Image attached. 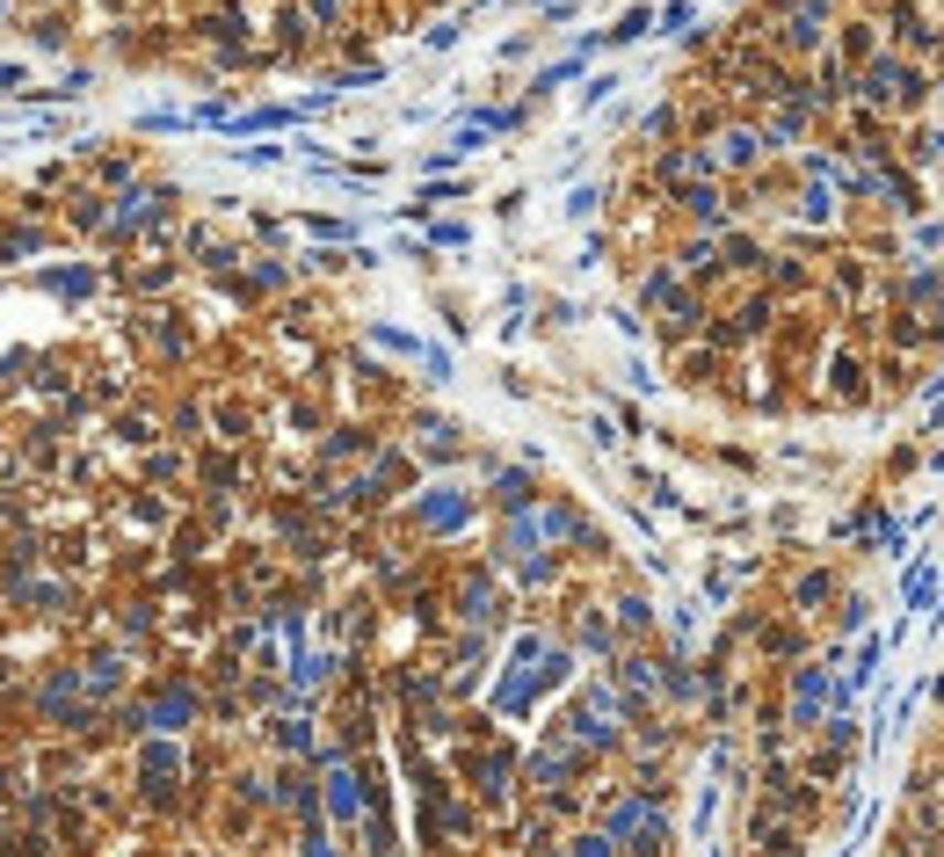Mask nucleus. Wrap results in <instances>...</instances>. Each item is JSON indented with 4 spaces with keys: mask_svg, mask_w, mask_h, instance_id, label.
<instances>
[{
    "mask_svg": "<svg viewBox=\"0 0 944 857\" xmlns=\"http://www.w3.org/2000/svg\"><path fill=\"white\" fill-rule=\"evenodd\" d=\"M305 8L320 15V30H334V22H342V0H305Z\"/></svg>",
    "mask_w": 944,
    "mask_h": 857,
    "instance_id": "obj_21",
    "label": "nucleus"
},
{
    "mask_svg": "<svg viewBox=\"0 0 944 857\" xmlns=\"http://www.w3.org/2000/svg\"><path fill=\"white\" fill-rule=\"evenodd\" d=\"M828 589H836V581H828V575H806L800 589H792V611H814V603H822Z\"/></svg>",
    "mask_w": 944,
    "mask_h": 857,
    "instance_id": "obj_17",
    "label": "nucleus"
},
{
    "mask_svg": "<svg viewBox=\"0 0 944 857\" xmlns=\"http://www.w3.org/2000/svg\"><path fill=\"white\" fill-rule=\"evenodd\" d=\"M822 698H828V668H800V690H792V719H800V727H814Z\"/></svg>",
    "mask_w": 944,
    "mask_h": 857,
    "instance_id": "obj_10",
    "label": "nucleus"
},
{
    "mask_svg": "<svg viewBox=\"0 0 944 857\" xmlns=\"http://www.w3.org/2000/svg\"><path fill=\"white\" fill-rule=\"evenodd\" d=\"M81 683H88V698H117V690H124V654L117 647H95L88 662H81Z\"/></svg>",
    "mask_w": 944,
    "mask_h": 857,
    "instance_id": "obj_4",
    "label": "nucleus"
},
{
    "mask_svg": "<svg viewBox=\"0 0 944 857\" xmlns=\"http://www.w3.org/2000/svg\"><path fill=\"white\" fill-rule=\"evenodd\" d=\"M8 676H15V662H8V654H0V683H8Z\"/></svg>",
    "mask_w": 944,
    "mask_h": 857,
    "instance_id": "obj_24",
    "label": "nucleus"
},
{
    "mask_svg": "<svg viewBox=\"0 0 944 857\" xmlns=\"http://www.w3.org/2000/svg\"><path fill=\"white\" fill-rule=\"evenodd\" d=\"M36 283H44V291H58V298H73V306H81V298H88V291H95V269H88V263H81V269H44V277H36Z\"/></svg>",
    "mask_w": 944,
    "mask_h": 857,
    "instance_id": "obj_12",
    "label": "nucleus"
},
{
    "mask_svg": "<svg viewBox=\"0 0 944 857\" xmlns=\"http://www.w3.org/2000/svg\"><path fill=\"white\" fill-rule=\"evenodd\" d=\"M283 283H291V269H283V263H255L247 291H283Z\"/></svg>",
    "mask_w": 944,
    "mask_h": 857,
    "instance_id": "obj_19",
    "label": "nucleus"
},
{
    "mask_svg": "<svg viewBox=\"0 0 944 857\" xmlns=\"http://www.w3.org/2000/svg\"><path fill=\"white\" fill-rule=\"evenodd\" d=\"M421 451H429V458H451V451H458L451 421H421Z\"/></svg>",
    "mask_w": 944,
    "mask_h": 857,
    "instance_id": "obj_15",
    "label": "nucleus"
},
{
    "mask_svg": "<svg viewBox=\"0 0 944 857\" xmlns=\"http://www.w3.org/2000/svg\"><path fill=\"white\" fill-rule=\"evenodd\" d=\"M196 429H204V407H196V400H182L175 415H168V437H182V443H190Z\"/></svg>",
    "mask_w": 944,
    "mask_h": 857,
    "instance_id": "obj_16",
    "label": "nucleus"
},
{
    "mask_svg": "<svg viewBox=\"0 0 944 857\" xmlns=\"http://www.w3.org/2000/svg\"><path fill=\"white\" fill-rule=\"evenodd\" d=\"M857 95H865V103H923V73L901 66V58H879V66L857 81Z\"/></svg>",
    "mask_w": 944,
    "mask_h": 857,
    "instance_id": "obj_2",
    "label": "nucleus"
},
{
    "mask_svg": "<svg viewBox=\"0 0 944 857\" xmlns=\"http://www.w3.org/2000/svg\"><path fill=\"white\" fill-rule=\"evenodd\" d=\"M356 778H364V770H350V763H342V756H334V763H328V806H334V814H342V822H350L356 806H364V792H356Z\"/></svg>",
    "mask_w": 944,
    "mask_h": 857,
    "instance_id": "obj_7",
    "label": "nucleus"
},
{
    "mask_svg": "<svg viewBox=\"0 0 944 857\" xmlns=\"http://www.w3.org/2000/svg\"><path fill=\"white\" fill-rule=\"evenodd\" d=\"M30 44H36V52H66V44H73L66 15H36V22H30Z\"/></svg>",
    "mask_w": 944,
    "mask_h": 857,
    "instance_id": "obj_14",
    "label": "nucleus"
},
{
    "mask_svg": "<svg viewBox=\"0 0 944 857\" xmlns=\"http://www.w3.org/2000/svg\"><path fill=\"white\" fill-rule=\"evenodd\" d=\"M763 153H770L763 131H749V124H727V131H719V146H712V168H755Z\"/></svg>",
    "mask_w": 944,
    "mask_h": 857,
    "instance_id": "obj_3",
    "label": "nucleus"
},
{
    "mask_svg": "<svg viewBox=\"0 0 944 857\" xmlns=\"http://www.w3.org/2000/svg\"><path fill=\"white\" fill-rule=\"evenodd\" d=\"M647 30H654V15H647V8H632V15L618 22V30L603 36V44H632V36H647Z\"/></svg>",
    "mask_w": 944,
    "mask_h": 857,
    "instance_id": "obj_18",
    "label": "nucleus"
},
{
    "mask_svg": "<svg viewBox=\"0 0 944 857\" xmlns=\"http://www.w3.org/2000/svg\"><path fill=\"white\" fill-rule=\"evenodd\" d=\"M196 719H204V690L196 683H168L146 698V735H190Z\"/></svg>",
    "mask_w": 944,
    "mask_h": 857,
    "instance_id": "obj_1",
    "label": "nucleus"
},
{
    "mask_svg": "<svg viewBox=\"0 0 944 857\" xmlns=\"http://www.w3.org/2000/svg\"><path fill=\"white\" fill-rule=\"evenodd\" d=\"M182 473H196V458H182V451H146L139 458V480H153V488L160 480H182Z\"/></svg>",
    "mask_w": 944,
    "mask_h": 857,
    "instance_id": "obj_13",
    "label": "nucleus"
},
{
    "mask_svg": "<svg viewBox=\"0 0 944 857\" xmlns=\"http://www.w3.org/2000/svg\"><path fill=\"white\" fill-rule=\"evenodd\" d=\"M530 502H538V480H530V473H516V465H508V473H494V508L524 516Z\"/></svg>",
    "mask_w": 944,
    "mask_h": 857,
    "instance_id": "obj_8",
    "label": "nucleus"
},
{
    "mask_svg": "<svg viewBox=\"0 0 944 857\" xmlns=\"http://www.w3.org/2000/svg\"><path fill=\"white\" fill-rule=\"evenodd\" d=\"M0 792H15V770H8V763H0Z\"/></svg>",
    "mask_w": 944,
    "mask_h": 857,
    "instance_id": "obj_23",
    "label": "nucleus"
},
{
    "mask_svg": "<svg viewBox=\"0 0 944 857\" xmlns=\"http://www.w3.org/2000/svg\"><path fill=\"white\" fill-rule=\"evenodd\" d=\"M44 247H52L44 226H0V263H30V255H44Z\"/></svg>",
    "mask_w": 944,
    "mask_h": 857,
    "instance_id": "obj_9",
    "label": "nucleus"
},
{
    "mask_svg": "<svg viewBox=\"0 0 944 857\" xmlns=\"http://www.w3.org/2000/svg\"><path fill=\"white\" fill-rule=\"evenodd\" d=\"M109 437H117V443H139V451H153V437H160V415H153V407H117Z\"/></svg>",
    "mask_w": 944,
    "mask_h": 857,
    "instance_id": "obj_5",
    "label": "nucleus"
},
{
    "mask_svg": "<svg viewBox=\"0 0 944 857\" xmlns=\"http://www.w3.org/2000/svg\"><path fill=\"white\" fill-rule=\"evenodd\" d=\"M66 226H73V233H103V226H109V204H103L95 190H73V196H66Z\"/></svg>",
    "mask_w": 944,
    "mask_h": 857,
    "instance_id": "obj_11",
    "label": "nucleus"
},
{
    "mask_svg": "<svg viewBox=\"0 0 944 857\" xmlns=\"http://www.w3.org/2000/svg\"><path fill=\"white\" fill-rule=\"evenodd\" d=\"M415 516H421V531H458L472 516V502H465V494H421Z\"/></svg>",
    "mask_w": 944,
    "mask_h": 857,
    "instance_id": "obj_6",
    "label": "nucleus"
},
{
    "mask_svg": "<svg viewBox=\"0 0 944 857\" xmlns=\"http://www.w3.org/2000/svg\"><path fill=\"white\" fill-rule=\"evenodd\" d=\"M0 95H22V66H0Z\"/></svg>",
    "mask_w": 944,
    "mask_h": 857,
    "instance_id": "obj_22",
    "label": "nucleus"
},
{
    "mask_svg": "<svg viewBox=\"0 0 944 857\" xmlns=\"http://www.w3.org/2000/svg\"><path fill=\"white\" fill-rule=\"evenodd\" d=\"M618 625H625V632H647V603H640V596H618Z\"/></svg>",
    "mask_w": 944,
    "mask_h": 857,
    "instance_id": "obj_20",
    "label": "nucleus"
}]
</instances>
